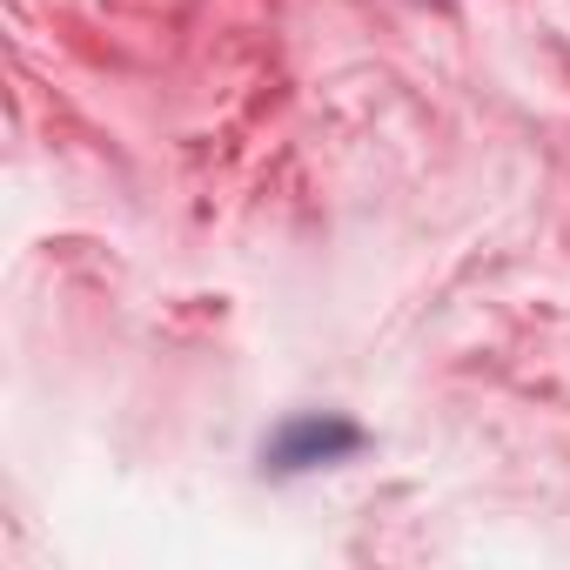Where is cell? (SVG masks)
Masks as SVG:
<instances>
[{
  "mask_svg": "<svg viewBox=\"0 0 570 570\" xmlns=\"http://www.w3.org/2000/svg\"><path fill=\"white\" fill-rule=\"evenodd\" d=\"M370 450V430L336 416V410H303L289 416L268 443H262V470L268 476H303V470H330V463H350Z\"/></svg>",
  "mask_w": 570,
  "mask_h": 570,
  "instance_id": "1",
  "label": "cell"
}]
</instances>
